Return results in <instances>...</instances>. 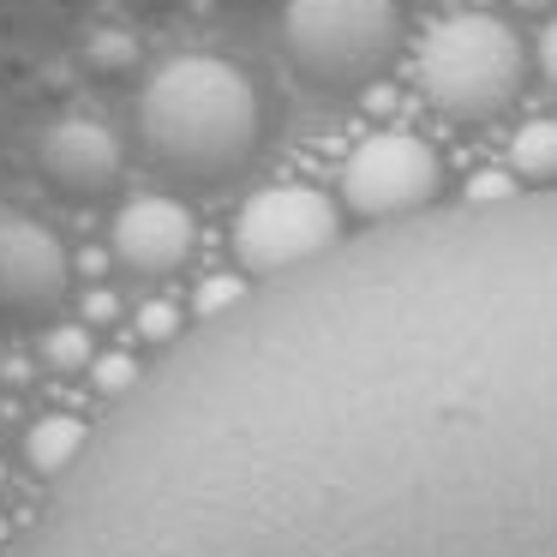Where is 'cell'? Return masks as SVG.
I'll return each mask as SVG.
<instances>
[{
	"label": "cell",
	"instance_id": "277c9868",
	"mask_svg": "<svg viewBox=\"0 0 557 557\" xmlns=\"http://www.w3.org/2000/svg\"><path fill=\"white\" fill-rule=\"evenodd\" d=\"M413 73H420V97L444 121H492L521 90V42L497 18L468 13L425 37Z\"/></svg>",
	"mask_w": 557,
	"mask_h": 557
},
{
	"label": "cell",
	"instance_id": "8fae6325",
	"mask_svg": "<svg viewBox=\"0 0 557 557\" xmlns=\"http://www.w3.org/2000/svg\"><path fill=\"white\" fill-rule=\"evenodd\" d=\"M540 66H545V78L557 85V18H552V30H545V42H540Z\"/></svg>",
	"mask_w": 557,
	"mask_h": 557
},
{
	"label": "cell",
	"instance_id": "30bf717a",
	"mask_svg": "<svg viewBox=\"0 0 557 557\" xmlns=\"http://www.w3.org/2000/svg\"><path fill=\"white\" fill-rule=\"evenodd\" d=\"M521 174H557V133H533V145L516 150Z\"/></svg>",
	"mask_w": 557,
	"mask_h": 557
},
{
	"label": "cell",
	"instance_id": "52a82bcc",
	"mask_svg": "<svg viewBox=\"0 0 557 557\" xmlns=\"http://www.w3.org/2000/svg\"><path fill=\"white\" fill-rule=\"evenodd\" d=\"M66 300V252L42 222L0 216V324H42Z\"/></svg>",
	"mask_w": 557,
	"mask_h": 557
},
{
	"label": "cell",
	"instance_id": "5b68a950",
	"mask_svg": "<svg viewBox=\"0 0 557 557\" xmlns=\"http://www.w3.org/2000/svg\"><path fill=\"white\" fill-rule=\"evenodd\" d=\"M336 246H342L336 210L312 186H270L234 222V258L252 282H276L288 270H306Z\"/></svg>",
	"mask_w": 557,
	"mask_h": 557
},
{
	"label": "cell",
	"instance_id": "9c48e42d",
	"mask_svg": "<svg viewBox=\"0 0 557 557\" xmlns=\"http://www.w3.org/2000/svg\"><path fill=\"white\" fill-rule=\"evenodd\" d=\"M114 252L138 276H181L193 258V216L174 198H138L114 222Z\"/></svg>",
	"mask_w": 557,
	"mask_h": 557
},
{
	"label": "cell",
	"instance_id": "6da1fadb",
	"mask_svg": "<svg viewBox=\"0 0 557 557\" xmlns=\"http://www.w3.org/2000/svg\"><path fill=\"white\" fill-rule=\"evenodd\" d=\"M13 557H557V186L252 282Z\"/></svg>",
	"mask_w": 557,
	"mask_h": 557
},
{
	"label": "cell",
	"instance_id": "ba28073f",
	"mask_svg": "<svg viewBox=\"0 0 557 557\" xmlns=\"http://www.w3.org/2000/svg\"><path fill=\"white\" fill-rule=\"evenodd\" d=\"M37 169L61 198H102L121 181V145H114V133L102 121L66 114V121H54L49 133H42Z\"/></svg>",
	"mask_w": 557,
	"mask_h": 557
},
{
	"label": "cell",
	"instance_id": "8992f818",
	"mask_svg": "<svg viewBox=\"0 0 557 557\" xmlns=\"http://www.w3.org/2000/svg\"><path fill=\"white\" fill-rule=\"evenodd\" d=\"M342 198L366 228L425 216L437 198V150L413 133H377L342 169Z\"/></svg>",
	"mask_w": 557,
	"mask_h": 557
},
{
	"label": "cell",
	"instance_id": "4fadbf2b",
	"mask_svg": "<svg viewBox=\"0 0 557 557\" xmlns=\"http://www.w3.org/2000/svg\"><path fill=\"white\" fill-rule=\"evenodd\" d=\"M228 7H258V0H228Z\"/></svg>",
	"mask_w": 557,
	"mask_h": 557
},
{
	"label": "cell",
	"instance_id": "7a4b0ae2",
	"mask_svg": "<svg viewBox=\"0 0 557 557\" xmlns=\"http://www.w3.org/2000/svg\"><path fill=\"white\" fill-rule=\"evenodd\" d=\"M138 133L174 181L222 186L258 150V97L240 66L216 54H181L138 97Z\"/></svg>",
	"mask_w": 557,
	"mask_h": 557
},
{
	"label": "cell",
	"instance_id": "3957f363",
	"mask_svg": "<svg viewBox=\"0 0 557 557\" xmlns=\"http://www.w3.org/2000/svg\"><path fill=\"white\" fill-rule=\"evenodd\" d=\"M401 42L396 0H288L282 54L324 97H360L389 73Z\"/></svg>",
	"mask_w": 557,
	"mask_h": 557
},
{
	"label": "cell",
	"instance_id": "7c38bea8",
	"mask_svg": "<svg viewBox=\"0 0 557 557\" xmlns=\"http://www.w3.org/2000/svg\"><path fill=\"white\" fill-rule=\"evenodd\" d=\"M133 7H145V13H162V7H174V0H133Z\"/></svg>",
	"mask_w": 557,
	"mask_h": 557
}]
</instances>
